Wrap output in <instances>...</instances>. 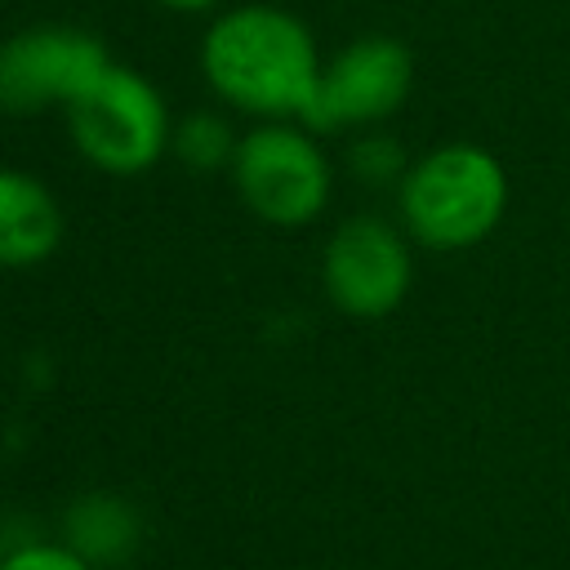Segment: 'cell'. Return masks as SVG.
<instances>
[{"label":"cell","mask_w":570,"mask_h":570,"mask_svg":"<svg viewBox=\"0 0 570 570\" xmlns=\"http://www.w3.org/2000/svg\"><path fill=\"white\" fill-rule=\"evenodd\" d=\"M200 71L218 98L240 111L272 120H303L316 80L321 53L303 18L276 4H240L214 18L200 40Z\"/></svg>","instance_id":"6da1fadb"},{"label":"cell","mask_w":570,"mask_h":570,"mask_svg":"<svg viewBox=\"0 0 570 570\" xmlns=\"http://www.w3.org/2000/svg\"><path fill=\"white\" fill-rule=\"evenodd\" d=\"M508 205V178L485 147L450 142L414 160L401 178L405 227L432 249H463L494 232Z\"/></svg>","instance_id":"7a4b0ae2"},{"label":"cell","mask_w":570,"mask_h":570,"mask_svg":"<svg viewBox=\"0 0 570 570\" xmlns=\"http://www.w3.org/2000/svg\"><path fill=\"white\" fill-rule=\"evenodd\" d=\"M67 120H71V142L80 147V156L94 169L120 174V178L151 169L174 138L160 89L120 62H111L67 107Z\"/></svg>","instance_id":"3957f363"},{"label":"cell","mask_w":570,"mask_h":570,"mask_svg":"<svg viewBox=\"0 0 570 570\" xmlns=\"http://www.w3.org/2000/svg\"><path fill=\"white\" fill-rule=\"evenodd\" d=\"M236 196L272 227H303L330 200V160L298 125H258L232 156Z\"/></svg>","instance_id":"277c9868"},{"label":"cell","mask_w":570,"mask_h":570,"mask_svg":"<svg viewBox=\"0 0 570 570\" xmlns=\"http://www.w3.org/2000/svg\"><path fill=\"white\" fill-rule=\"evenodd\" d=\"M107 67V45L80 27H27L0 45V107L18 116L71 107Z\"/></svg>","instance_id":"5b68a950"},{"label":"cell","mask_w":570,"mask_h":570,"mask_svg":"<svg viewBox=\"0 0 570 570\" xmlns=\"http://www.w3.org/2000/svg\"><path fill=\"white\" fill-rule=\"evenodd\" d=\"M410 49L392 36H361L321 67L316 94L303 111L307 129H343L392 116L410 94Z\"/></svg>","instance_id":"8992f818"},{"label":"cell","mask_w":570,"mask_h":570,"mask_svg":"<svg viewBox=\"0 0 570 570\" xmlns=\"http://www.w3.org/2000/svg\"><path fill=\"white\" fill-rule=\"evenodd\" d=\"M321 276L338 312L374 321L401 307L410 289V249L383 218H347L325 245Z\"/></svg>","instance_id":"52a82bcc"},{"label":"cell","mask_w":570,"mask_h":570,"mask_svg":"<svg viewBox=\"0 0 570 570\" xmlns=\"http://www.w3.org/2000/svg\"><path fill=\"white\" fill-rule=\"evenodd\" d=\"M62 240L58 196L22 169L0 165V267H36Z\"/></svg>","instance_id":"ba28073f"},{"label":"cell","mask_w":570,"mask_h":570,"mask_svg":"<svg viewBox=\"0 0 570 570\" xmlns=\"http://www.w3.org/2000/svg\"><path fill=\"white\" fill-rule=\"evenodd\" d=\"M62 543L80 552L94 570L98 566H120L142 539V517L129 499L120 494H85L67 508L62 517Z\"/></svg>","instance_id":"9c48e42d"},{"label":"cell","mask_w":570,"mask_h":570,"mask_svg":"<svg viewBox=\"0 0 570 570\" xmlns=\"http://www.w3.org/2000/svg\"><path fill=\"white\" fill-rule=\"evenodd\" d=\"M236 142H240V138L227 129V120H218V116H209V111H196V116H187V120L174 129L178 156H183L191 169H200V174L232 165Z\"/></svg>","instance_id":"30bf717a"},{"label":"cell","mask_w":570,"mask_h":570,"mask_svg":"<svg viewBox=\"0 0 570 570\" xmlns=\"http://www.w3.org/2000/svg\"><path fill=\"white\" fill-rule=\"evenodd\" d=\"M352 174H361L365 183H387V178H405V156L387 134H365L352 147Z\"/></svg>","instance_id":"8fae6325"},{"label":"cell","mask_w":570,"mask_h":570,"mask_svg":"<svg viewBox=\"0 0 570 570\" xmlns=\"http://www.w3.org/2000/svg\"><path fill=\"white\" fill-rule=\"evenodd\" d=\"M0 570H94L67 543H22L0 557Z\"/></svg>","instance_id":"7c38bea8"},{"label":"cell","mask_w":570,"mask_h":570,"mask_svg":"<svg viewBox=\"0 0 570 570\" xmlns=\"http://www.w3.org/2000/svg\"><path fill=\"white\" fill-rule=\"evenodd\" d=\"M156 4H165V9H178V13H205V9H214L218 0H156Z\"/></svg>","instance_id":"4fadbf2b"}]
</instances>
